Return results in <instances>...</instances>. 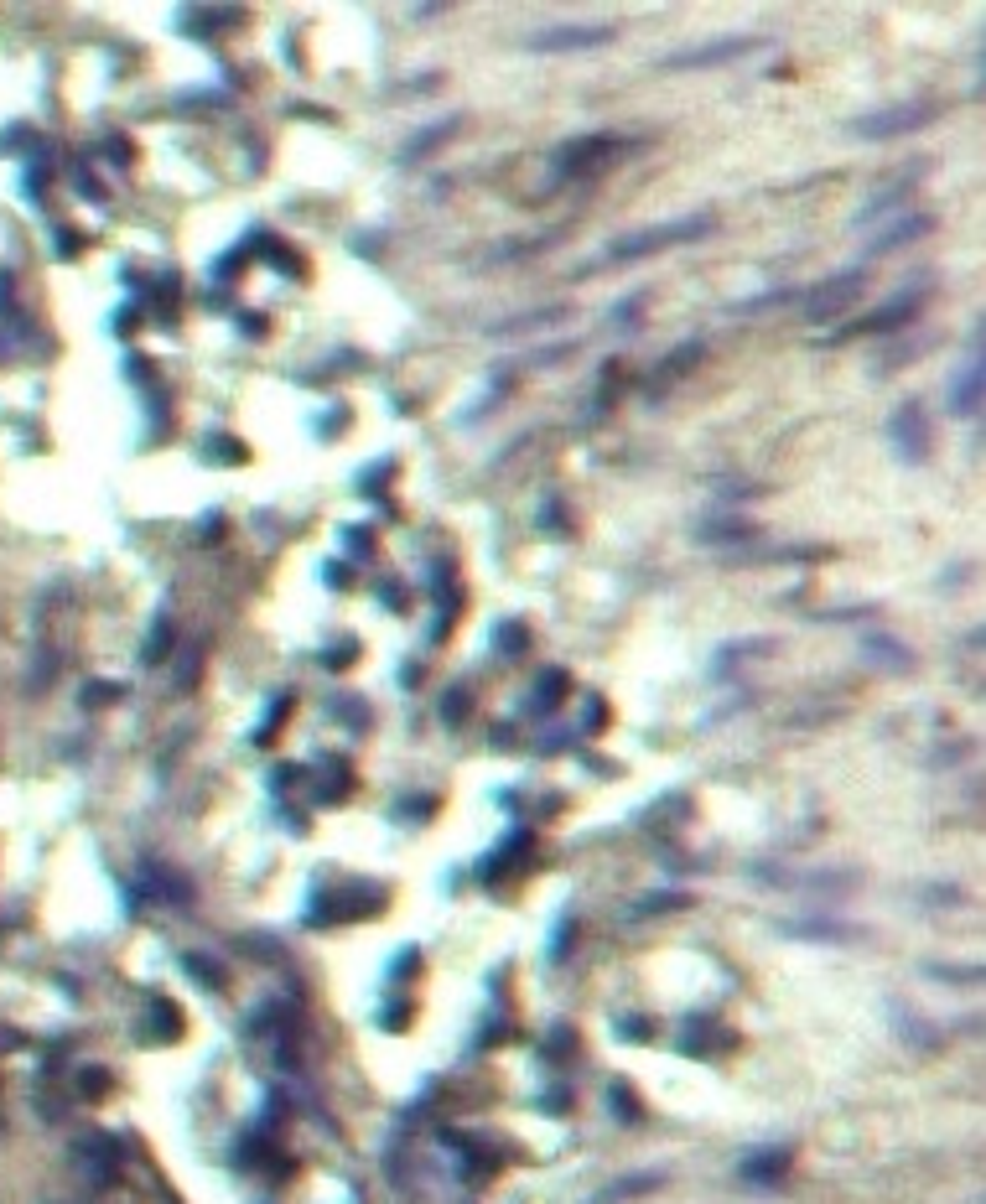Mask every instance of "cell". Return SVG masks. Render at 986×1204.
Listing matches in <instances>:
<instances>
[{"label":"cell","instance_id":"6","mask_svg":"<svg viewBox=\"0 0 986 1204\" xmlns=\"http://www.w3.org/2000/svg\"><path fill=\"white\" fill-rule=\"evenodd\" d=\"M893 436H899V447L908 452V458H924V410L904 406L899 415H893Z\"/></svg>","mask_w":986,"mask_h":1204},{"label":"cell","instance_id":"5","mask_svg":"<svg viewBox=\"0 0 986 1204\" xmlns=\"http://www.w3.org/2000/svg\"><path fill=\"white\" fill-rule=\"evenodd\" d=\"M856 291H862V276H842V281L820 286L815 297H805V306H815V317H831V312H842V301H851Z\"/></svg>","mask_w":986,"mask_h":1204},{"label":"cell","instance_id":"4","mask_svg":"<svg viewBox=\"0 0 986 1204\" xmlns=\"http://www.w3.org/2000/svg\"><path fill=\"white\" fill-rule=\"evenodd\" d=\"M758 42L753 36H733V42H706V47H696V52H681L675 58V68H711V63H722V58H742V52H753Z\"/></svg>","mask_w":986,"mask_h":1204},{"label":"cell","instance_id":"3","mask_svg":"<svg viewBox=\"0 0 986 1204\" xmlns=\"http://www.w3.org/2000/svg\"><path fill=\"white\" fill-rule=\"evenodd\" d=\"M608 27H556V31H540L529 47H540V52H561V47H597V42H608Z\"/></svg>","mask_w":986,"mask_h":1204},{"label":"cell","instance_id":"2","mask_svg":"<svg viewBox=\"0 0 986 1204\" xmlns=\"http://www.w3.org/2000/svg\"><path fill=\"white\" fill-rule=\"evenodd\" d=\"M696 234H706V218H696V224H670V229H654V234H633V240L613 245V260H638V254H660V249L681 245V240H696Z\"/></svg>","mask_w":986,"mask_h":1204},{"label":"cell","instance_id":"1","mask_svg":"<svg viewBox=\"0 0 986 1204\" xmlns=\"http://www.w3.org/2000/svg\"><path fill=\"white\" fill-rule=\"evenodd\" d=\"M935 120V104H893L883 115H862L851 125L856 136H904V131H919V125Z\"/></svg>","mask_w":986,"mask_h":1204},{"label":"cell","instance_id":"7","mask_svg":"<svg viewBox=\"0 0 986 1204\" xmlns=\"http://www.w3.org/2000/svg\"><path fill=\"white\" fill-rule=\"evenodd\" d=\"M976 400H981V363H965V374H960V385H956V410L971 415Z\"/></svg>","mask_w":986,"mask_h":1204}]
</instances>
